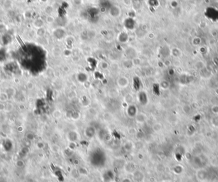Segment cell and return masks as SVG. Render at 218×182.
<instances>
[{
  "label": "cell",
  "mask_w": 218,
  "mask_h": 182,
  "mask_svg": "<svg viewBox=\"0 0 218 182\" xmlns=\"http://www.w3.org/2000/svg\"><path fill=\"white\" fill-rule=\"evenodd\" d=\"M0 182H6V180H4L3 178H0Z\"/></svg>",
  "instance_id": "cell-8"
},
{
  "label": "cell",
  "mask_w": 218,
  "mask_h": 182,
  "mask_svg": "<svg viewBox=\"0 0 218 182\" xmlns=\"http://www.w3.org/2000/svg\"><path fill=\"white\" fill-rule=\"evenodd\" d=\"M128 80L125 77H120L117 79V84L120 88H126L128 85Z\"/></svg>",
  "instance_id": "cell-3"
},
{
  "label": "cell",
  "mask_w": 218,
  "mask_h": 182,
  "mask_svg": "<svg viewBox=\"0 0 218 182\" xmlns=\"http://www.w3.org/2000/svg\"><path fill=\"white\" fill-rule=\"evenodd\" d=\"M37 0H26V1L27 3H34L35 1H36Z\"/></svg>",
  "instance_id": "cell-7"
},
{
  "label": "cell",
  "mask_w": 218,
  "mask_h": 182,
  "mask_svg": "<svg viewBox=\"0 0 218 182\" xmlns=\"http://www.w3.org/2000/svg\"><path fill=\"white\" fill-rule=\"evenodd\" d=\"M122 182H131V181L130 178H126L123 179V180H122Z\"/></svg>",
  "instance_id": "cell-6"
},
{
  "label": "cell",
  "mask_w": 218,
  "mask_h": 182,
  "mask_svg": "<svg viewBox=\"0 0 218 182\" xmlns=\"http://www.w3.org/2000/svg\"><path fill=\"white\" fill-rule=\"evenodd\" d=\"M126 113H127L128 116L130 118H135L136 116L137 115L138 113L137 108H136V106H135V105H129L127 109V111H126Z\"/></svg>",
  "instance_id": "cell-2"
},
{
  "label": "cell",
  "mask_w": 218,
  "mask_h": 182,
  "mask_svg": "<svg viewBox=\"0 0 218 182\" xmlns=\"http://www.w3.org/2000/svg\"><path fill=\"white\" fill-rule=\"evenodd\" d=\"M205 15L208 19L213 20V21H217L218 20V9L216 8L207 7L205 11Z\"/></svg>",
  "instance_id": "cell-1"
},
{
  "label": "cell",
  "mask_w": 218,
  "mask_h": 182,
  "mask_svg": "<svg viewBox=\"0 0 218 182\" xmlns=\"http://www.w3.org/2000/svg\"><path fill=\"white\" fill-rule=\"evenodd\" d=\"M19 1H22V0H19Z\"/></svg>",
  "instance_id": "cell-9"
},
{
  "label": "cell",
  "mask_w": 218,
  "mask_h": 182,
  "mask_svg": "<svg viewBox=\"0 0 218 182\" xmlns=\"http://www.w3.org/2000/svg\"><path fill=\"white\" fill-rule=\"evenodd\" d=\"M133 178L136 181L141 182L144 180V175L140 171H135L133 173Z\"/></svg>",
  "instance_id": "cell-4"
},
{
  "label": "cell",
  "mask_w": 218,
  "mask_h": 182,
  "mask_svg": "<svg viewBox=\"0 0 218 182\" xmlns=\"http://www.w3.org/2000/svg\"><path fill=\"white\" fill-rule=\"evenodd\" d=\"M135 118H136V121H137L138 123H144V121H145V120H146L147 119L146 116H145L144 114H143V113L137 114V115L136 116Z\"/></svg>",
  "instance_id": "cell-5"
}]
</instances>
